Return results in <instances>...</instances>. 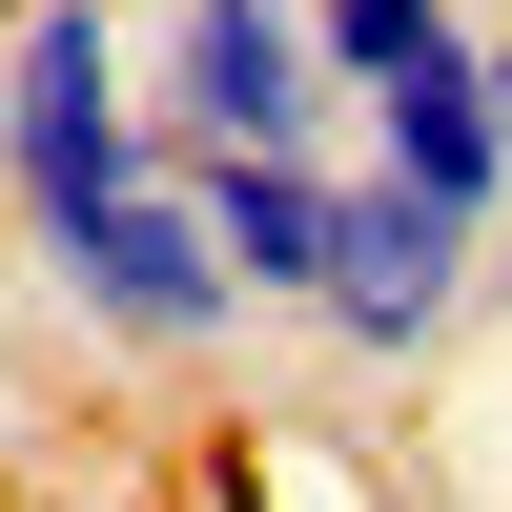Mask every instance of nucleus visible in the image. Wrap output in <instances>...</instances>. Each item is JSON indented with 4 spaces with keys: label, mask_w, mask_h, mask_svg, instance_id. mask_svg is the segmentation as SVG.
<instances>
[{
    "label": "nucleus",
    "mask_w": 512,
    "mask_h": 512,
    "mask_svg": "<svg viewBox=\"0 0 512 512\" xmlns=\"http://www.w3.org/2000/svg\"><path fill=\"white\" fill-rule=\"evenodd\" d=\"M492 287V226H451V205H410L390 164H349V246H328V369H431L451 328H472Z\"/></svg>",
    "instance_id": "nucleus-4"
},
{
    "label": "nucleus",
    "mask_w": 512,
    "mask_h": 512,
    "mask_svg": "<svg viewBox=\"0 0 512 512\" xmlns=\"http://www.w3.org/2000/svg\"><path fill=\"white\" fill-rule=\"evenodd\" d=\"M103 21H185V0H103Z\"/></svg>",
    "instance_id": "nucleus-9"
},
{
    "label": "nucleus",
    "mask_w": 512,
    "mask_h": 512,
    "mask_svg": "<svg viewBox=\"0 0 512 512\" xmlns=\"http://www.w3.org/2000/svg\"><path fill=\"white\" fill-rule=\"evenodd\" d=\"M185 185H205V246H226V287L308 328V308H328V246H349V164H185Z\"/></svg>",
    "instance_id": "nucleus-5"
},
{
    "label": "nucleus",
    "mask_w": 512,
    "mask_h": 512,
    "mask_svg": "<svg viewBox=\"0 0 512 512\" xmlns=\"http://www.w3.org/2000/svg\"><path fill=\"white\" fill-rule=\"evenodd\" d=\"M308 41H328V82H349V144H369V103H410V82H472L492 0H308Z\"/></svg>",
    "instance_id": "nucleus-6"
},
{
    "label": "nucleus",
    "mask_w": 512,
    "mask_h": 512,
    "mask_svg": "<svg viewBox=\"0 0 512 512\" xmlns=\"http://www.w3.org/2000/svg\"><path fill=\"white\" fill-rule=\"evenodd\" d=\"M21 287H41V328L62 349H103V369H205L246 328V287H226V246H205V185L164 164V185H123L103 226H62V246H21Z\"/></svg>",
    "instance_id": "nucleus-3"
},
{
    "label": "nucleus",
    "mask_w": 512,
    "mask_h": 512,
    "mask_svg": "<svg viewBox=\"0 0 512 512\" xmlns=\"http://www.w3.org/2000/svg\"><path fill=\"white\" fill-rule=\"evenodd\" d=\"M123 185H164L144 21H103V0H0V246L103 226Z\"/></svg>",
    "instance_id": "nucleus-1"
},
{
    "label": "nucleus",
    "mask_w": 512,
    "mask_h": 512,
    "mask_svg": "<svg viewBox=\"0 0 512 512\" xmlns=\"http://www.w3.org/2000/svg\"><path fill=\"white\" fill-rule=\"evenodd\" d=\"M492 123H512V21H492Z\"/></svg>",
    "instance_id": "nucleus-8"
},
{
    "label": "nucleus",
    "mask_w": 512,
    "mask_h": 512,
    "mask_svg": "<svg viewBox=\"0 0 512 512\" xmlns=\"http://www.w3.org/2000/svg\"><path fill=\"white\" fill-rule=\"evenodd\" d=\"M205 492L226 512H390L369 492V431H328V410H246V431L205 451Z\"/></svg>",
    "instance_id": "nucleus-7"
},
{
    "label": "nucleus",
    "mask_w": 512,
    "mask_h": 512,
    "mask_svg": "<svg viewBox=\"0 0 512 512\" xmlns=\"http://www.w3.org/2000/svg\"><path fill=\"white\" fill-rule=\"evenodd\" d=\"M144 123H164V164H349V82H328L308 0L144 21Z\"/></svg>",
    "instance_id": "nucleus-2"
},
{
    "label": "nucleus",
    "mask_w": 512,
    "mask_h": 512,
    "mask_svg": "<svg viewBox=\"0 0 512 512\" xmlns=\"http://www.w3.org/2000/svg\"><path fill=\"white\" fill-rule=\"evenodd\" d=\"M492 21H512V0H492Z\"/></svg>",
    "instance_id": "nucleus-10"
}]
</instances>
